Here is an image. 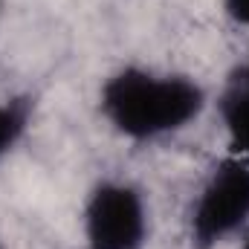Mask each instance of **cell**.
Here are the masks:
<instances>
[{
  "instance_id": "1",
  "label": "cell",
  "mask_w": 249,
  "mask_h": 249,
  "mask_svg": "<svg viewBox=\"0 0 249 249\" xmlns=\"http://www.w3.org/2000/svg\"><path fill=\"white\" fill-rule=\"evenodd\" d=\"M206 107V90L183 72L122 67L99 90L105 122L130 142H157L186 130Z\"/></svg>"
},
{
  "instance_id": "2",
  "label": "cell",
  "mask_w": 249,
  "mask_h": 249,
  "mask_svg": "<svg viewBox=\"0 0 249 249\" xmlns=\"http://www.w3.org/2000/svg\"><path fill=\"white\" fill-rule=\"evenodd\" d=\"M249 226V160L229 157L200 186L191 214L188 238L194 249H214Z\"/></svg>"
},
{
  "instance_id": "3",
  "label": "cell",
  "mask_w": 249,
  "mask_h": 249,
  "mask_svg": "<svg viewBox=\"0 0 249 249\" xmlns=\"http://www.w3.org/2000/svg\"><path fill=\"white\" fill-rule=\"evenodd\" d=\"M151 232L142 191L124 180H102L81 209L84 249H145Z\"/></svg>"
},
{
  "instance_id": "4",
  "label": "cell",
  "mask_w": 249,
  "mask_h": 249,
  "mask_svg": "<svg viewBox=\"0 0 249 249\" xmlns=\"http://www.w3.org/2000/svg\"><path fill=\"white\" fill-rule=\"evenodd\" d=\"M217 116L232 157L249 160V58L229 72L217 96Z\"/></svg>"
},
{
  "instance_id": "5",
  "label": "cell",
  "mask_w": 249,
  "mask_h": 249,
  "mask_svg": "<svg viewBox=\"0 0 249 249\" xmlns=\"http://www.w3.org/2000/svg\"><path fill=\"white\" fill-rule=\"evenodd\" d=\"M29 127V105L18 99H0V162L20 145Z\"/></svg>"
},
{
  "instance_id": "6",
  "label": "cell",
  "mask_w": 249,
  "mask_h": 249,
  "mask_svg": "<svg viewBox=\"0 0 249 249\" xmlns=\"http://www.w3.org/2000/svg\"><path fill=\"white\" fill-rule=\"evenodd\" d=\"M220 9L232 23L249 26V0H220Z\"/></svg>"
},
{
  "instance_id": "7",
  "label": "cell",
  "mask_w": 249,
  "mask_h": 249,
  "mask_svg": "<svg viewBox=\"0 0 249 249\" xmlns=\"http://www.w3.org/2000/svg\"><path fill=\"white\" fill-rule=\"evenodd\" d=\"M241 249H249V235H247V241H244V244H241Z\"/></svg>"
},
{
  "instance_id": "8",
  "label": "cell",
  "mask_w": 249,
  "mask_h": 249,
  "mask_svg": "<svg viewBox=\"0 0 249 249\" xmlns=\"http://www.w3.org/2000/svg\"><path fill=\"white\" fill-rule=\"evenodd\" d=\"M0 249H3V241H0Z\"/></svg>"
}]
</instances>
